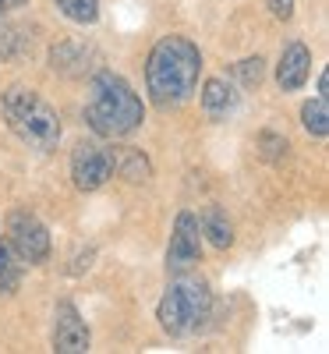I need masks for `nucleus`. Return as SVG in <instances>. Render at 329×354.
<instances>
[{
	"instance_id": "9",
	"label": "nucleus",
	"mask_w": 329,
	"mask_h": 354,
	"mask_svg": "<svg viewBox=\"0 0 329 354\" xmlns=\"http://www.w3.org/2000/svg\"><path fill=\"white\" fill-rule=\"evenodd\" d=\"M308 71H312V53L305 43H287L283 53H280V64H276V82L283 93H297L305 82H308Z\"/></svg>"
},
{
	"instance_id": "10",
	"label": "nucleus",
	"mask_w": 329,
	"mask_h": 354,
	"mask_svg": "<svg viewBox=\"0 0 329 354\" xmlns=\"http://www.w3.org/2000/svg\"><path fill=\"white\" fill-rule=\"evenodd\" d=\"M234 106H237V88L230 82H223V78H209L205 88H202V110H205V117L220 121V117H227Z\"/></svg>"
},
{
	"instance_id": "5",
	"label": "nucleus",
	"mask_w": 329,
	"mask_h": 354,
	"mask_svg": "<svg viewBox=\"0 0 329 354\" xmlns=\"http://www.w3.org/2000/svg\"><path fill=\"white\" fill-rule=\"evenodd\" d=\"M8 238L11 248L21 262H43L50 255V230L43 227V220L28 209H11L8 213Z\"/></svg>"
},
{
	"instance_id": "13",
	"label": "nucleus",
	"mask_w": 329,
	"mask_h": 354,
	"mask_svg": "<svg viewBox=\"0 0 329 354\" xmlns=\"http://www.w3.org/2000/svg\"><path fill=\"white\" fill-rule=\"evenodd\" d=\"M53 4L75 25H93L100 18V0H53Z\"/></svg>"
},
{
	"instance_id": "7",
	"label": "nucleus",
	"mask_w": 329,
	"mask_h": 354,
	"mask_svg": "<svg viewBox=\"0 0 329 354\" xmlns=\"http://www.w3.org/2000/svg\"><path fill=\"white\" fill-rule=\"evenodd\" d=\"M195 262H202V227L195 213H177L170 248H167V270L170 273H188Z\"/></svg>"
},
{
	"instance_id": "12",
	"label": "nucleus",
	"mask_w": 329,
	"mask_h": 354,
	"mask_svg": "<svg viewBox=\"0 0 329 354\" xmlns=\"http://www.w3.org/2000/svg\"><path fill=\"white\" fill-rule=\"evenodd\" d=\"M301 124L315 138H326L329 135V106H326V96H315V100H308L301 106Z\"/></svg>"
},
{
	"instance_id": "6",
	"label": "nucleus",
	"mask_w": 329,
	"mask_h": 354,
	"mask_svg": "<svg viewBox=\"0 0 329 354\" xmlns=\"http://www.w3.org/2000/svg\"><path fill=\"white\" fill-rule=\"evenodd\" d=\"M117 160L110 156V149L96 142H78L75 153H71V181L78 192H96L110 181Z\"/></svg>"
},
{
	"instance_id": "18",
	"label": "nucleus",
	"mask_w": 329,
	"mask_h": 354,
	"mask_svg": "<svg viewBox=\"0 0 329 354\" xmlns=\"http://www.w3.org/2000/svg\"><path fill=\"white\" fill-rule=\"evenodd\" d=\"M21 4H25V0H0V15L11 11V8H21Z\"/></svg>"
},
{
	"instance_id": "14",
	"label": "nucleus",
	"mask_w": 329,
	"mask_h": 354,
	"mask_svg": "<svg viewBox=\"0 0 329 354\" xmlns=\"http://www.w3.org/2000/svg\"><path fill=\"white\" fill-rule=\"evenodd\" d=\"M18 262L21 259L15 255V248L8 241H0V294H11L18 287V277H21Z\"/></svg>"
},
{
	"instance_id": "8",
	"label": "nucleus",
	"mask_w": 329,
	"mask_h": 354,
	"mask_svg": "<svg viewBox=\"0 0 329 354\" xmlns=\"http://www.w3.org/2000/svg\"><path fill=\"white\" fill-rule=\"evenodd\" d=\"M53 351L57 354H85L88 351V326L71 301H61L53 312Z\"/></svg>"
},
{
	"instance_id": "17",
	"label": "nucleus",
	"mask_w": 329,
	"mask_h": 354,
	"mask_svg": "<svg viewBox=\"0 0 329 354\" xmlns=\"http://www.w3.org/2000/svg\"><path fill=\"white\" fill-rule=\"evenodd\" d=\"M265 8L273 11V18H280V21H287L290 15H294V0H265Z\"/></svg>"
},
{
	"instance_id": "1",
	"label": "nucleus",
	"mask_w": 329,
	"mask_h": 354,
	"mask_svg": "<svg viewBox=\"0 0 329 354\" xmlns=\"http://www.w3.org/2000/svg\"><path fill=\"white\" fill-rule=\"evenodd\" d=\"M198 75H202V53L191 39L185 36H163L145 64V88L149 100L160 110H173L185 106L195 88H198Z\"/></svg>"
},
{
	"instance_id": "11",
	"label": "nucleus",
	"mask_w": 329,
	"mask_h": 354,
	"mask_svg": "<svg viewBox=\"0 0 329 354\" xmlns=\"http://www.w3.org/2000/svg\"><path fill=\"white\" fill-rule=\"evenodd\" d=\"M202 234L209 241H213V248H230L234 245V227H230V220H227V213L220 209V205H213V209H205V216H202Z\"/></svg>"
},
{
	"instance_id": "2",
	"label": "nucleus",
	"mask_w": 329,
	"mask_h": 354,
	"mask_svg": "<svg viewBox=\"0 0 329 354\" xmlns=\"http://www.w3.org/2000/svg\"><path fill=\"white\" fill-rule=\"evenodd\" d=\"M85 121L103 138H124L142 124V100L121 75L100 71L88 82Z\"/></svg>"
},
{
	"instance_id": "15",
	"label": "nucleus",
	"mask_w": 329,
	"mask_h": 354,
	"mask_svg": "<svg viewBox=\"0 0 329 354\" xmlns=\"http://www.w3.org/2000/svg\"><path fill=\"white\" fill-rule=\"evenodd\" d=\"M121 177H128V181H145L149 177V160L138 153V149H128L124 153V160H121Z\"/></svg>"
},
{
	"instance_id": "4",
	"label": "nucleus",
	"mask_w": 329,
	"mask_h": 354,
	"mask_svg": "<svg viewBox=\"0 0 329 354\" xmlns=\"http://www.w3.org/2000/svg\"><path fill=\"white\" fill-rule=\"evenodd\" d=\"M209 312H213L209 283L198 280V277H181V280H173L167 287V294L160 298L156 319L170 337H188L209 319Z\"/></svg>"
},
{
	"instance_id": "16",
	"label": "nucleus",
	"mask_w": 329,
	"mask_h": 354,
	"mask_svg": "<svg viewBox=\"0 0 329 354\" xmlns=\"http://www.w3.org/2000/svg\"><path fill=\"white\" fill-rule=\"evenodd\" d=\"M237 78L245 85H258L262 82V57H248V61L237 64Z\"/></svg>"
},
{
	"instance_id": "3",
	"label": "nucleus",
	"mask_w": 329,
	"mask_h": 354,
	"mask_svg": "<svg viewBox=\"0 0 329 354\" xmlns=\"http://www.w3.org/2000/svg\"><path fill=\"white\" fill-rule=\"evenodd\" d=\"M0 110H4V121L15 131V138H21L28 149H36V153L57 149V142H61V117H57V110L36 88L11 85L0 96Z\"/></svg>"
}]
</instances>
